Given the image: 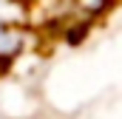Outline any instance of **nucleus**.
Wrapping results in <instances>:
<instances>
[{
	"label": "nucleus",
	"mask_w": 122,
	"mask_h": 119,
	"mask_svg": "<svg viewBox=\"0 0 122 119\" xmlns=\"http://www.w3.org/2000/svg\"><path fill=\"white\" fill-rule=\"evenodd\" d=\"M23 45H26L23 26L17 20H11V17H3L0 14V68L3 65H11L14 60H20Z\"/></svg>",
	"instance_id": "f257e3e1"
},
{
	"label": "nucleus",
	"mask_w": 122,
	"mask_h": 119,
	"mask_svg": "<svg viewBox=\"0 0 122 119\" xmlns=\"http://www.w3.org/2000/svg\"><path fill=\"white\" fill-rule=\"evenodd\" d=\"M14 6H20V9H26V6H34V3H43V0H11Z\"/></svg>",
	"instance_id": "f03ea898"
}]
</instances>
